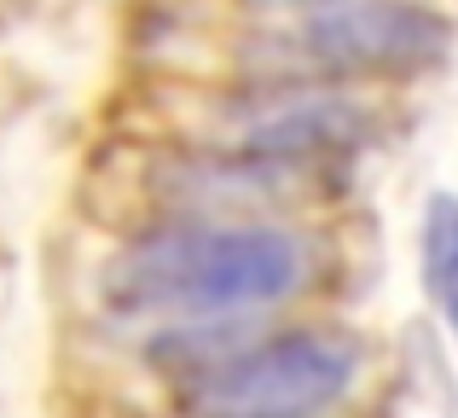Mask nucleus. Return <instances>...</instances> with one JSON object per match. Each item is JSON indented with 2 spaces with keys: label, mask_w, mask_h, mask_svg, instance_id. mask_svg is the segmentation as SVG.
Wrapping results in <instances>:
<instances>
[{
  "label": "nucleus",
  "mask_w": 458,
  "mask_h": 418,
  "mask_svg": "<svg viewBox=\"0 0 458 418\" xmlns=\"http://www.w3.org/2000/svg\"><path fill=\"white\" fill-rule=\"evenodd\" d=\"M308 285L302 233L273 221H180L134 238L105 268V303L128 320H221Z\"/></svg>",
  "instance_id": "nucleus-1"
},
{
  "label": "nucleus",
  "mask_w": 458,
  "mask_h": 418,
  "mask_svg": "<svg viewBox=\"0 0 458 418\" xmlns=\"http://www.w3.org/2000/svg\"><path fill=\"white\" fill-rule=\"evenodd\" d=\"M453 23L429 0H348L302 12L261 41V70L279 88L424 76L447 58Z\"/></svg>",
  "instance_id": "nucleus-2"
},
{
  "label": "nucleus",
  "mask_w": 458,
  "mask_h": 418,
  "mask_svg": "<svg viewBox=\"0 0 458 418\" xmlns=\"http://www.w3.org/2000/svg\"><path fill=\"white\" fill-rule=\"evenodd\" d=\"M366 372L360 337L336 326L273 331L244 349H221L186 372L191 418H325L354 396Z\"/></svg>",
  "instance_id": "nucleus-3"
},
{
  "label": "nucleus",
  "mask_w": 458,
  "mask_h": 418,
  "mask_svg": "<svg viewBox=\"0 0 458 418\" xmlns=\"http://www.w3.org/2000/svg\"><path fill=\"white\" fill-rule=\"evenodd\" d=\"M418 261H424V291L441 326L458 337V198L436 192L424 204V226H418Z\"/></svg>",
  "instance_id": "nucleus-4"
},
{
  "label": "nucleus",
  "mask_w": 458,
  "mask_h": 418,
  "mask_svg": "<svg viewBox=\"0 0 458 418\" xmlns=\"http://www.w3.org/2000/svg\"><path fill=\"white\" fill-rule=\"evenodd\" d=\"M250 6H267V12H325V6H348V0H250Z\"/></svg>",
  "instance_id": "nucleus-5"
}]
</instances>
